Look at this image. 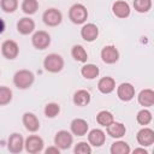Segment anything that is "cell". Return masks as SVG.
<instances>
[{
    "label": "cell",
    "mask_w": 154,
    "mask_h": 154,
    "mask_svg": "<svg viewBox=\"0 0 154 154\" xmlns=\"http://www.w3.org/2000/svg\"><path fill=\"white\" fill-rule=\"evenodd\" d=\"M153 119V116H152V112L148 111L147 108H143L141 111L137 112V116H136V120L140 125H148Z\"/></svg>",
    "instance_id": "obj_28"
},
{
    "label": "cell",
    "mask_w": 154,
    "mask_h": 154,
    "mask_svg": "<svg viewBox=\"0 0 154 154\" xmlns=\"http://www.w3.org/2000/svg\"><path fill=\"white\" fill-rule=\"evenodd\" d=\"M0 7L6 13H13L18 8V0H0Z\"/></svg>",
    "instance_id": "obj_32"
},
{
    "label": "cell",
    "mask_w": 154,
    "mask_h": 154,
    "mask_svg": "<svg viewBox=\"0 0 154 154\" xmlns=\"http://www.w3.org/2000/svg\"><path fill=\"white\" fill-rule=\"evenodd\" d=\"M22 122H23L24 128L30 132H36L40 129V122L37 119V117L31 112H25L23 114Z\"/></svg>",
    "instance_id": "obj_16"
},
{
    "label": "cell",
    "mask_w": 154,
    "mask_h": 154,
    "mask_svg": "<svg viewBox=\"0 0 154 154\" xmlns=\"http://www.w3.org/2000/svg\"><path fill=\"white\" fill-rule=\"evenodd\" d=\"M106 141V135L101 129H93L88 132V142L93 147H101Z\"/></svg>",
    "instance_id": "obj_17"
},
{
    "label": "cell",
    "mask_w": 154,
    "mask_h": 154,
    "mask_svg": "<svg viewBox=\"0 0 154 154\" xmlns=\"http://www.w3.org/2000/svg\"><path fill=\"white\" fill-rule=\"evenodd\" d=\"M45 142L37 135H30L24 140V148L29 154H37L43 150Z\"/></svg>",
    "instance_id": "obj_4"
},
{
    "label": "cell",
    "mask_w": 154,
    "mask_h": 154,
    "mask_svg": "<svg viewBox=\"0 0 154 154\" xmlns=\"http://www.w3.org/2000/svg\"><path fill=\"white\" fill-rule=\"evenodd\" d=\"M34 81H35L34 73L31 71H29V70H25V69L17 71L14 73V76H13V84L18 89H22V90L29 89L32 85Z\"/></svg>",
    "instance_id": "obj_1"
},
{
    "label": "cell",
    "mask_w": 154,
    "mask_h": 154,
    "mask_svg": "<svg viewBox=\"0 0 154 154\" xmlns=\"http://www.w3.org/2000/svg\"><path fill=\"white\" fill-rule=\"evenodd\" d=\"M97 89L102 94H111L116 89V81H114V78H112L109 76L100 78L99 82H97Z\"/></svg>",
    "instance_id": "obj_20"
},
{
    "label": "cell",
    "mask_w": 154,
    "mask_h": 154,
    "mask_svg": "<svg viewBox=\"0 0 154 154\" xmlns=\"http://www.w3.org/2000/svg\"><path fill=\"white\" fill-rule=\"evenodd\" d=\"M137 100H138V103L141 106H143L144 108L152 107L154 105V91L149 88L143 89V90L140 91V94L137 96Z\"/></svg>",
    "instance_id": "obj_21"
},
{
    "label": "cell",
    "mask_w": 154,
    "mask_h": 154,
    "mask_svg": "<svg viewBox=\"0 0 154 154\" xmlns=\"http://www.w3.org/2000/svg\"><path fill=\"white\" fill-rule=\"evenodd\" d=\"M106 131L107 135L111 136L112 138H122L126 132V128L123 123L112 122L108 126H106Z\"/></svg>",
    "instance_id": "obj_19"
},
{
    "label": "cell",
    "mask_w": 154,
    "mask_h": 154,
    "mask_svg": "<svg viewBox=\"0 0 154 154\" xmlns=\"http://www.w3.org/2000/svg\"><path fill=\"white\" fill-rule=\"evenodd\" d=\"M136 140L141 147H150L154 143V131L150 128H142L137 135Z\"/></svg>",
    "instance_id": "obj_11"
},
{
    "label": "cell",
    "mask_w": 154,
    "mask_h": 154,
    "mask_svg": "<svg viewBox=\"0 0 154 154\" xmlns=\"http://www.w3.org/2000/svg\"><path fill=\"white\" fill-rule=\"evenodd\" d=\"M43 67L46 71H48L51 73H58L64 67V59L61 55H59L57 53H51L45 58Z\"/></svg>",
    "instance_id": "obj_2"
},
{
    "label": "cell",
    "mask_w": 154,
    "mask_h": 154,
    "mask_svg": "<svg viewBox=\"0 0 154 154\" xmlns=\"http://www.w3.org/2000/svg\"><path fill=\"white\" fill-rule=\"evenodd\" d=\"M42 20L47 26H58L63 20V14L59 10L52 7L43 12Z\"/></svg>",
    "instance_id": "obj_6"
},
{
    "label": "cell",
    "mask_w": 154,
    "mask_h": 154,
    "mask_svg": "<svg viewBox=\"0 0 154 154\" xmlns=\"http://www.w3.org/2000/svg\"><path fill=\"white\" fill-rule=\"evenodd\" d=\"M73 152H75V154H90L91 153V147H90L89 143L81 141L75 146Z\"/></svg>",
    "instance_id": "obj_33"
},
{
    "label": "cell",
    "mask_w": 154,
    "mask_h": 154,
    "mask_svg": "<svg viewBox=\"0 0 154 154\" xmlns=\"http://www.w3.org/2000/svg\"><path fill=\"white\" fill-rule=\"evenodd\" d=\"M117 96L124 102H129L135 97V87L131 83H122L117 88Z\"/></svg>",
    "instance_id": "obj_10"
},
{
    "label": "cell",
    "mask_w": 154,
    "mask_h": 154,
    "mask_svg": "<svg viewBox=\"0 0 154 154\" xmlns=\"http://www.w3.org/2000/svg\"><path fill=\"white\" fill-rule=\"evenodd\" d=\"M69 18L73 24H84L88 18V10L82 4H73L69 10Z\"/></svg>",
    "instance_id": "obj_3"
},
{
    "label": "cell",
    "mask_w": 154,
    "mask_h": 154,
    "mask_svg": "<svg viewBox=\"0 0 154 154\" xmlns=\"http://www.w3.org/2000/svg\"><path fill=\"white\" fill-rule=\"evenodd\" d=\"M99 73H100V70L94 64H85L81 69V75L85 79H94V78H96L99 76Z\"/></svg>",
    "instance_id": "obj_23"
},
{
    "label": "cell",
    "mask_w": 154,
    "mask_h": 154,
    "mask_svg": "<svg viewBox=\"0 0 154 154\" xmlns=\"http://www.w3.org/2000/svg\"><path fill=\"white\" fill-rule=\"evenodd\" d=\"M111 154H129L131 152L130 146L125 141H116L109 148Z\"/></svg>",
    "instance_id": "obj_24"
},
{
    "label": "cell",
    "mask_w": 154,
    "mask_h": 154,
    "mask_svg": "<svg viewBox=\"0 0 154 154\" xmlns=\"http://www.w3.org/2000/svg\"><path fill=\"white\" fill-rule=\"evenodd\" d=\"M43 112L47 118H55L60 113V106L57 102H49L45 106Z\"/></svg>",
    "instance_id": "obj_31"
},
{
    "label": "cell",
    "mask_w": 154,
    "mask_h": 154,
    "mask_svg": "<svg viewBox=\"0 0 154 154\" xmlns=\"http://www.w3.org/2000/svg\"><path fill=\"white\" fill-rule=\"evenodd\" d=\"M31 43L36 49L43 51V49L48 48V46L51 45V36L47 31L38 30V31L34 32V35L31 37Z\"/></svg>",
    "instance_id": "obj_7"
},
{
    "label": "cell",
    "mask_w": 154,
    "mask_h": 154,
    "mask_svg": "<svg viewBox=\"0 0 154 154\" xmlns=\"http://www.w3.org/2000/svg\"><path fill=\"white\" fill-rule=\"evenodd\" d=\"M37 10H38V1L37 0H23V2H22V11L25 14L31 16V14L36 13Z\"/></svg>",
    "instance_id": "obj_27"
},
{
    "label": "cell",
    "mask_w": 154,
    "mask_h": 154,
    "mask_svg": "<svg viewBox=\"0 0 154 154\" xmlns=\"http://www.w3.org/2000/svg\"><path fill=\"white\" fill-rule=\"evenodd\" d=\"M134 153H143V154H147L148 152L144 149V147H142V148H135L134 149Z\"/></svg>",
    "instance_id": "obj_35"
},
{
    "label": "cell",
    "mask_w": 154,
    "mask_h": 154,
    "mask_svg": "<svg viewBox=\"0 0 154 154\" xmlns=\"http://www.w3.org/2000/svg\"><path fill=\"white\" fill-rule=\"evenodd\" d=\"M45 153H46V154H60V149L54 144V146H52V147H48V148L45 150Z\"/></svg>",
    "instance_id": "obj_34"
},
{
    "label": "cell",
    "mask_w": 154,
    "mask_h": 154,
    "mask_svg": "<svg viewBox=\"0 0 154 154\" xmlns=\"http://www.w3.org/2000/svg\"><path fill=\"white\" fill-rule=\"evenodd\" d=\"M96 122H97L99 125L106 128V126H108L112 122H114V116H113L109 111L103 109V111H100V112L96 114Z\"/></svg>",
    "instance_id": "obj_26"
},
{
    "label": "cell",
    "mask_w": 154,
    "mask_h": 154,
    "mask_svg": "<svg viewBox=\"0 0 154 154\" xmlns=\"http://www.w3.org/2000/svg\"><path fill=\"white\" fill-rule=\"evenodd\" d=\"M81 36L87 42H93L99 36V28L94 23H87L81 29Z\"/></svg>",
    "instance_id": "obj_13"
},
{
    "label": "cell",
    "mask_w": 154,
    "mask_h": 154,
    "mask_svg": "<svg viewBox=\"0 0 154 154\" xmlns=\"http://www.w3.org/2000/svg\"><path fill=\"white\" fill-rule=\"evenodd\" d=\"M1 54L8 60H13L19 54V46L13 40H6L1 45Z\"/></svg>",
    "instance_id": "obj_8"
},
{
    "label": "cell",
    "mask_w": 154,
    "mask_h": 154,
    "mask_svg": "<svg viewBox=\"0 0 154 154\" xmlns=\"http://www.w3.org/2000/svg\"><path fill=\"white\" fill-rule=\"evenodd\" d=\"M12 101V90L8 87H0V106H6Z\"/></svg>",
    "instance_id": "obj_30"
},
{
    "label": "cell",
    "mask_w": 154,
    "mask_h": 154,
    "mask_svg": "<svg viewBox=\"0 0 154 154\" xmlns=\"http://www.w3.org/2000/svg\"><path fill=\"white\" fill-rule=\"evenodd\" d=\"M101 59L106 64H114L119 60V52L113 45L105 46L101 49Z\"/></svg>",
    "instance_id": "obj_12"
},
{
    "label": "cell",
    "mask_w": 154,
    "mask_h": 154,
    "mask_svg": "<svg viewBox=\"0 0 154 154\" xmlns=\"http://www.w3.org/2000/svg\"><path fill=\"white\" fill-rule=\"evenodd\" d=\"M35 30V22L29 17H23L17 22V31L20 35H29Z\"/></svg>",
    "instance_id": "obj_18"
},
{
    "label": "cell",
    "mask_w": 154,
    "mask_h": 154,
    "mask_svg": "<svg viewBox=\"0 0 154 154\" xmlns=\"http://www.w3.org/2000/svg\"><path fill=\"white\" fill-rule=\"evenodd\" d=\"M72 142H73V137L71 132H69L67 130H60L54 136V144L60 150H67L69 148H71Z\"/></svg>",
    "instance_id": "obj_5"
},
{
    "label": "cell",
    "mask_w": 154,
    "mask_h": 154,
    "mask_svg": "<svg viewBox=\"0 0 154 154\" xmlns=\"http://www.w3.org/2000/svg\"><path fill=\"white\" fill-rule=\"evenodd\" d=\"M71 55L72 58L76 60V61H79V63H85L87 59H88V54H87V51L84 49L83 46L81 45H75L71 49Z\"/></svg>",
    "instance_id": "obj_25"
},
{
    "label": "cell",
    "mask_w": 154,
    "mask_h": 154,
    "mask_svg": "<svg viewBox=\"0 0 154 154\" xmlns=\"http://www.w3.org/2000/svg\"><path fill=\"white\" fill-rule=\"evenodd\" d=\"M70 129L75 136H84L89 130V125L87 120L82 118H75L70 124Z\"/></svg>",
    "instance_id": "obj_15"
},
{
    "label": "cell",
    "mask_w": 154,
    "mask_h": 154,
    "mask_svg": "<svg viewBox=\"0 0 154 154\" xmlns=\"http://www.w3.org/2000/svg\"><path fill=\"white\" fill-rule=\"evenodd\" d=\"M4 31H5V22H4V19L0 18V35H1Z\"/></svg>",
    "instance_id": "obj_36"
},
{
    "label": "cell",
    "mask_w": 154,
    "mask_h": 154,
    "mask_svg": "<svg viewBox=\"0 0 154 154\" xmlns=\"http://www.w3.org/2000/svg\"><path fill=\"white\" fill-rule=\"evenodd\" d=\"M112 11H113V14L118 18H128L130 16V6L126 1L124 0H117L113 2L112 5Z\"/></svg>",
    "instance_id": "obj_14"
},
{
    "label": "cell",
    "mask_w": 154,
    "mask_h": 154,
    "mask_svg": "<svg viewBox=\"0 0 154 154\" xmlns=\"http://www.w3.org/2000/svg\"><path fill=\"white\" fill-rule=\"evenodd\" d=\"M134 8L138 13H147L152 8V0H134Z\"/></svg>",
    "instance_id": "obj_29"
},
{
    "label": "cell",
    "mask_w": 154,
    "mask_h": 154,
    "mask_svg": "<svg viewBox=\"0 0 154 154\" xmlns=\"http://www.w3.org/2000/svg\"><path fill=\"white\" fill-rule=\"evenodd\" d=\"M91 100V96H90V93L84 90V89H79L73 95V103L76 106H79V107H84L87 105H89Z\"/></svg>",
    "instance_id": "obj_22"
},
{
    "label": "cell",
    "mask_w": 154,
    "mask_h": 154,
    "mask_svg": "<svg viewBox=\"0 0 154 154\" xmlns=\"http://www.w3.org/2000/svg\"><path fill=\"white\" fill-rule=\"evenodd\" d=\"M7 149L12 154H18L24 149V138L20 134L13 132L7 140Z\"/></svg>",
    "instance_id": "obj_9"
}]
</instances>
